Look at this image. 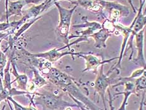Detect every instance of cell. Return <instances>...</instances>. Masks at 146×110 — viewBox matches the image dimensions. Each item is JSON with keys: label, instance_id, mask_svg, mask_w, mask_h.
I'll return each instance as SVG.
<instances>
[{"label": "cell", "instance_id": "6da1fadb", "mask_svg": "<svg viewBox=\"0 0 146 110\" xmlns=\"http://www.w3.org/2000/svg\"><path fill=\"white\" fill-rule=\"evenodd\" d=\"M57 8L59 12L60 20L58 27H56V32L58 39L65 44V46L58 49V50H62L67 48L69 44V31L71 25V20L73 13H74L77 6L75 5L72 9H66L60 6L58 2L53 3Z\"/></svg>", "mask_w": 146, "mask_h": 110}, {"label": "cell", "instance_id": "7a4b0ae2", "mask_svg": "<svg viewBox=\"0 0 146 110\" xmlns=\"http://www.w3.org/2000/svg\"><path fill=\"white\" fill-rule=\"evenodd\" d=\"M33 103L35 105H42L45 109L48 110H64L67 107H77V104L66 101L62 95H56L49 92L42 93H34Z\"/></svg>", "mask_w": 146, "mask_h": 110}, {"label": "cell", "instance_id": "3957f363", "mask_svg": "<svg viewBox=\"0 0 146 110\" xmlns=\"http://www.w3.org/2000/svg\"><path fill=\"white\" fill-rule=\"evenodd\" d=\"M82 20L84 21V23L75 25H73L72 27L74 28H87V29L80 31H76L77 35H69V40L72 39H74V38H78V39L72 43H69L67 47L68 51H71L70 47L72 45L78 44L82 42H88V38H90L92 35L96 32V31L99 30L102 28V24L98 23L97 21H88L87 17H82Z\"/></svg>", "mask_w": 146, "mask_h": 110}, {"label": "cell", "instance_id": "277c9868", "mask_svg": "<svg viewBox=\"0 0 146 110\" xmlns=\"http://www.w3.org/2000/svg\"><path fill=\"white\" fill-rule=\"evenodd\" d=\"M104 65H102L98 70L96 79L94 82V89L96 93L100 96L104 106V110H107L106 101V91L110 85H114L118 83V79H115L104 73Z\"/></svg>", "mask_w": 146, "mask_h": 110}, {"label": "cell", "instance_id": "5b68a950", "mask_svg": "<svg viewBox=\"0 0 146 110\" xmlns=\"http://www.w3.org/2000/svg\"><path fill=\"white\" fill-rule=\"evenodd\" d=\"M102 7V10H106L109 15L107 18L113 23H117L120 17H127L129 15V8L117 1H109L106 0H97Z\"/></svg>", "mask_w": 146, "mask_h": 110}, {"label": "cell", "instance_id": "8992f818", "mask_svg": "<svg viewBox=\"0 0 146 110\" xmlns=\"http://www.w3.org/2000/svg\"><path fill=\"white\" fill-rule=\"evenodd\" d=\"M92 53L90 52H84V53H82V54L77 56L78 58L83 59L85 62V67L82 71V72L92 71L94 74H97L98 68L102 65H105L106 64H108V63L110 62L111 61H114V60L118 59V57H114L110 59L102 60L98 58L97 56L92 54Z\"/></svg>", "mask_w": 146, "mask_h": 110}, {"label": "cell", "instance_id": "52a82bcc", "mask_svg": "<svg viewBox=\"0 0 146 110\" xmlns=\"http://www.w3.org/2000/svg\"><path fill=\"white\" fill-rule=\"evenodd\" d=\"M84 53V52H75L74 51H68V50L66 52H60V50H58V49L54 48L50 50L49 51H47L45 52L38 53H30V55L36 58L44 59L51 63H53L59 61L60 59H62L65 55H71L73 57V60H74V56L77 57L78 55Z\"/></svg>", "mask_w": 146, "mask_h": 110}, {"label": "cell", "instance_id": "ba28073f", "mask_svg": "<svg viewBox=\"0 0 146 110\" xmlns=\"http://www.w3.org/2000/svg\"><path fill=\"white\" fill-rule=\"evenodd\" d=\"M145 31V27L143 29L139 31L135 35L136 48L137 50V57L133 59V62L135 65H139L141 68H145L146 63L144 53V33Z\"/></svg>", "mask_w": 146, "mask_h": 110}, {"label": "cell", "instance_id": "9c48e42d", "mask_svg": "<svg viewBox=\"0 0 146 110\" xmlns=\"http://www.w3.org/2000/svg\"><path fill=\"white\" fill-rule=\"evenodd\" d=\"M45 0H18L16 1H9L8 9L6 11V20L8 21L9 18L13 15L20 16L21 15V10L23 6L30 3L38 4L42 3Z\"/></svg>", "mask_w": 146, "mask_h": 110}, {"label": "cell", "instance_id": "30bf717a", "mask_svg": "<svg viewBox=\"0 0 146 110\" xmlns=\"http://www.w3.org/2000/svg\"><path fill=\"white\" fill-rule=\"evenodd\" d=\"M121 85H122V86H123V87H124V91H122V92L115 93L114 94V96H119L120 94H123L124 97H123V102L121 104V106H120V107L119 108L118 110H126V106L128 104L127 101L130 96L132 94H135L136 96H137V94L136 93V91H135V86L134 81H125L120 83H116L115 84L113 85L112 87L113 88L116 87L117 86H121Z\"/></svg>", "mask_w": 146, "mask_h": 110}, {"label": "cell", "instance_id": "8fae6325", "mask_svg": "<svg viewBox=\"0 0 146 110\" xmlns=\"http://www.w3.org/2000/svg\"><path fill=\"white\" fill-rule=\"evenodd\" d=\"M14 52H13V54L11 56V63L12 65V74L14 75L15 77V79L11 82V84L16 81L18 84V89H20L21 91H27V86H28V77L25 74H19L17 71L15 66V62L13 58Z\"/></svg>", "mask_w": 146, "mask_h": 110}, {"label": "cell", "instance_id": "7c38bea8", "mask_svg": "<svg viewBox=\"0 0 146 110\" xmlns=\"http://www.w3.org/2000/svg\"><path fill=\"white\" fill-rule=\"evenodd\" d=\"M112 35V34L109 33L107 31L102 28L100 30L92 35L90 37L92 38L95 41L94 47L96 49H101L106 48V41Z\"/></svg>", "mask_w": 146, "mask_h": 110}, {"label": "cell", "instance_id": "4fadbf2b", "mask_svg": "<svg viewBox=\"0 0 146 110\" xmlns=\"http://www.w3.org/2000/svg\"><path fill=\"white\" fill-rule=\"evenodd\" d=\"M31 70L33 71L34 77L32 80V83L35 84L36 88H41L45 85L48 84V81H47L45 78L42 77V75L39 73V71L37 70L35 67L32 66L31 67Z\"/></svg>", "mask_w": 146, "mask_h": 110}, {"label": "cell", "instance_id": "5bb4252c", "mask_svg": "<svg viewBox=\"0 0 146 110\" xmlns=\"http://www.w3.org/2000/svg\"><path fill=\"white\" fill-rule=\"evenodd\" d=\"M11 64V59H9L7 63V65L4 70V79L3 81V86L4 89L6 91H9L11 89V81L10 72H9V68H10Z\"/></svg>", "mask_w": 146, "mask_h": 110}, {"label": "cell", "instance_id": "9a60e30c", "mask_svg": "<svg viewBox=\"0 0 146 110\" xmlns=\"http://www.w3.org/2000/svg\"><path fill=\"white\" fill-rule=\"evenodd\" d=\"M145 72V68H141V69H136V70L129 77L118 78V83H123V82H125V81H134L135 79H137L139 77H141Z\"/></svg>", "mask_w": 146, "mask_h": 110}, {"label": "cell", "instance_id": "2e32d148", "mask_svg": "<svg viewBox=\"0 0 146 110\" xmlns=\"http://www.w3.org/2000/svg\"><path fill=\"white\" fill-rule=\"evenodd\" d=\"M134 83L135 86V91L137 96H139V92L141 91L145 90L146 87V75L145 72L142 74L141 77L134 80Z\"/></svg>", "mask_w": 146, "mask_h": 110}, {"label": "cell", "instance_id": "e0dca14e", "mask_svg": "<svg viewBox=\"0 0 146 110\" xmlns=\"http://www.w3.org/2000/svg\"><path fill=\"white\" fill-rule=\"evenodd\" d=\"M42 17V15H41V16H39V17H38L37 18H35V19H32V20H31L30 21H29V22H28V23H25L23 26H22L20 29L18 30V31H17V33H15V36H14V37L13 38H11L12 39V40H17L18 38L20 37L21 35L22 34V33H23L25 31H26L27 30H28V28H29L31 25H32L35 22H36L37 20H38L39 19H40Z\"/></svg>", "mask_w": 146, "mask_h": 110}, {"label": "cell", "instance_id": "ac0fdd59", "mask_svg": "<svg viewBox=\"0 0 146 110\" xmlns=\"http://www.w3.org/2000/svg\"><path fill=\"white\" fill-rule=\"evenodd\" d=\"M9 96V94L8 91L4 89L3 84H0V103L3 100H6Z\"/></svg>", "mask_w": 146, "mask_h": 110}, {"label": "cell", "instance_id": "d6986e66", "mask_svg": "<svg viewBox=\"0 0 146 110\" xmlns=\"http://www.w3.org/2000/svg\"><path fill=\"white\" fill-rule=\"evenodd\" d=\"M6 64V58L3 52L0 51V71H3Z\"/></svg>", "mask_w": 146, "mask_h": 110}, {"label": "cell", "instance_id": "ffe728a7", "mask_svg": "<svg viewBox=\"0 0 146 110\" xmlns=\"http://www.w3.org/2000/svg\"><path fill=\"white\" fill-rule=\"evenodd\" d=\"M68 95L70 96V98H71L73 101H74L75 102V104H77V105L78 106V108H80L81 110H88V109H87V107L85 106L83 103L80 102V101H78L77 99H76L75 98H74V97H73L72 96H71L70 94H68Z\"/></svg>", "mask_w": 146, "mask_h": 110}, {"label": "cell", "instance_id": "44dd1931", "mask_svg": "<svg viewBox=\"0 0 146 110\" xmlns=\"http://www.w3.org/2000/svg\"><path fill=\"white\" fill-rule=\"evenodd\" d=\"M6 100L11 101V103H12L13 104L15 110H25V109H23V106H21V105H20V104L18 103L17 101H15L12 98V97L9 96Z\"/></svg>", "mask_w": 146, "mask_h": 110}, {"label": "cell", "instance_id": "7402d4cb", "mask_svg": "<svg viewBox=\"0 0 146 110\" xmlns=\"http://www.w3.org/2000/svg\"><path fill=\"white\" fill-rule=\"evenodd\" d=\"M145 90L143 91L142 95V99L140 103V106H139V108L138 110H144V108L145 106Z\"/></svg>", "mask_w": 146, "mask_h": 110}, {"label": "cell", "instance_id": "603a6c76", "mask_svg": "<svg viewBox=\"0 0 146 110\" xmlns=\"http://www.w3.org/2000/svg\"><path fill=\"white\" fill-rule=\"evenodd\" d=\"M108 93H109V106H110V110H114V106L113 105V99L112 98V96L111 95V93L110 91L108 89Z\"/></svg>", "mask_w": 146, "mask_h": 110}, {"label": "cell", "instance_id": "cb8c5ba5", "mask_svg": "<svg viewBox=\"0 0 146 110\" xmlns=\"http://www.w3.org/2000/svg\"><path fill=\"white\" fill-rule=\"evenodd\" d=\"M127 1H128L129 4H130V5H131V6L132 7L133 11H134V13H136V9H135V8L134 7V4H133V3H132V0H127Z\"/></svg>", "mask_w": 146, "mask_h": 110}, {"label": "cell", "instance_id": "d4e9b609", "mask_svg": "<svg viewBox=\"0 0 146 110\" xmlns=\"http://www.w3.org/2000/svg\"><path fill=\"white\" fill-rule=\"evenodd\" d=\"M52 1L53 2V3L55 2H57L58 1H59V0H52ZM66 1H70V2L72 4H74V5H75V1L76 0H66Z\"/></svg>", "mask_w": 146, "mask_h": 110}]
</instances>
